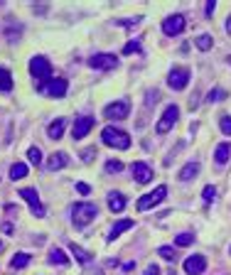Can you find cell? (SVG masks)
<instances>
[{"mask_svg": "<svg viewBox=\"0 0 231 275\" xmlns=\"http://www.w3.org/2000/svg\"><path fill=\"white\" fill-rule=\"evenodd\" d=\"M30 74H32V79H34L37 91H42L44 84L52 79V64H50V59H47V57H32V59H30Z\"/></svg>", "mask_w": 231, "mask_h": 275, "instance_id": "6da1fadb", "label": "cell"}, {"mask_svg": "<svg viewBox=\"0 0 231 275\" xmlns=\"http://www.w3.org/2000/svg\"><path fill=\"white\" fill-rule=\"evenodd\" d=\"M101 140H104V145L116 148V150H128L130 148V135L126 130L116 128V125H106L101 130Z\"/></svg>", "mask_w": 231, "mask_h": 275, "instance_id": "7a4b0ae2", "label": "cell"}, {"mask_svg": "<svg viewBox=\"0 0 231 275\" xmlns=\"http://www.w3.org/2000/svg\"><path fill=\"white\" fill-rule=\"evenodd\" d=\"M96 216H98V207L94 202H76V204H72V221L79 229H84L86 224H91Z\"/></svg>", "mask_w": 231, "mask_h": 275, "instance_id": "3957f363", "label": "cell"}, {"mask_svg": "<svg viewBox=\"0 0 231 275\" xmlns=\"http://www.w3.org/2000/svg\"><path fill=\"white\" fill-rule=\"evenodd\" d=\"M165 197H168V187H165V184H158L152 192H148V194H143V197L138 199V212L155 209L158 204H162V202H165Z\"/></svg>", "mask_w": 231, "mask_h": 275, "instance_id": "277c9868", "label": "cell"}, {"mask_svg": "<svg viewBox=\"0 0 231 275\" xmlns=\"http://www.w3.org/2000/svg\"><path fill=\"white\" fill-rule=\"evenodd\" d=\"M177 118H180V106L170 103V106L162 111V116H160L158 125H155V133H158V135H165V133H170V130L174 128V123H177Z\"/></svg>", "mask_w": 231, "mask_h": 275, "instance_id": "5b68a950", "label": "cell"}, {"mask_svg": "<svg viewBox=\"0 0 231 275\" xmlns=\"http://www.w3.org/2000/svg\"><path fill=\"white\" fill-rule=\"evenodd\" d=\"M128 113H130V101H126V98H118L104 108V118H108V121H126Z\"/></svg>", "mask_w": 231, "mask_h": 275, "instance_id": "8992f818", "label": "cell"}, {"mask_svg": "<svg viewBox=\"0 0 231 275\" xmlns=\"http://www.w3.org/2000/svg\"><path fill=\"white\" fill-rule=\"evenodd\" d=\"M190 76H192V71H190L187 66H172L170 74H168V86H170L172 91H182V89L190 84Z\"/></svg>", "mask_w": 231, "mask_h": 275, "instance_id": "52a82bcc", "label": "cell"}, {"mask_svg": "<svg viewBox=\"0 0 231 275\" xmlns=\"http://www.w3.org/2000/svg\"><path fill=\"white\" fill-rule=\"evenodd\" d=\"M18 197H22V199L28 202L30 212L37 216V219H44V207H42V199H40L37 189H32V187H22V189L18 192Z\"/></svg>", "mask_w": 231, "mask_h": 275, "instance_id": "ba28073f", "label": "cell"}, {"mask_svg": "<svg viewBox=\"0 0 231 275\" xmlns=\"http://www.w3.org/2000/svg\"><path fill=\"white\" fill-rule=\"evenodd\" d=\"M187 27V20H184V15H170V17H165L162 20V32L168 34V37H177V34H182Z\"/></svg>", "mask_w": 231, "mask_h": 275, "instance_id": "9c48e42d", "label": "cell"}, {"mask_svg": "<svg viewBox=\"0 0 231 275\" xmlns=\"http://www.w3.org/2000/svg\"><path fill=\"white\" fill-rule=\"evenodd\" d=\"M88 66L91 69H98V71H111L118 66V57L116 54H108V52H101V54H94L88 59Z\"/></svg>", "mask_w": 231, "mask_h": 275, "instance_id": "30bf717a", "label": "cell"}, {"mask_svg": "<svg viewBox=\"0 0 231 275\" xmlns=\"http://www.w3.org/2000/svg\"><path fill=\"white\" fill-rule=\"evenodd\" d=\"M94 125H96V118H91V116H79V118L74 121V125H72V138H74V140L86 138Z\"/></svg>", "mask_w": 231, "mask_h": 275, "instance_id": "8fae6325", "label": "cell"}, {"mask_svg": "<svg viewBox=\"0 0 231 275\" xmlns=\"http://www.w3.org/2000/svg\"><path fill=\"white\" fill-rule=\"evenodd\" d=\"M66 89H69L66 79H62V76H52V79L44 84V89H42V91L47 93L50 98H64V96H66Z\"/></svg>", "mask_w": 231, "mask_h": 275, "instance_id": "7c38bea8", "label": "cell"}, {"mask_svg": "<svg viewBox=\"0 0 231 275\" xmlns=\"http://www.w3.org/2000/svg\"><path fill=\"white\" fill-rule=\"evenodd\" d=\"M130 172H133V180L138 184H148L155 177V175H152V167H150L148 162H143V160L133 162V165H130Z\"/></svg>", "mask_w": 231, "mask_h": 275, "instance_id": "4fadbf2b", "label": "cell"}, {"mask_svg": "<svg viewBox=\"0 0 231 275\" xmlns=\"http://www.w3.org/2000/svg\"><path fill=\"white\" fill-rule=\"evenodd\" d=\"M182 268H184V275H202L206 271V258L200 256V253H194V256H190L182 263Z\"/></svg>", "mask_w": 231, "mask_h": 275, "instance_id": "5bb4252c", "label": "cell"}, {"mask_svg": "<svg viewBox=\"0 0 231 275\" xmlns=\"http://www.w3.org/2000/svg\"><path fill=\"white\" fill-rule=\"evenodd\" d=\"M133 226H136V221H133V219H120V221H116L114 226H111V231H108V244H114L120 234L130 231Z\"/></svg>", "mask_w": 231, "mask_h": 275, "instance_id": "9a60e30c", "label": "cell"}, {"mask_svg": "<svg viewBox=\"0 0 231 275\" xmlns=\"http://www.w3.org/2000/svg\"><path fill=\"white\" fill-rule=\"evenodd\" d=\"M200 170H202V165L192 160V162H187V165L177 172V180H180V182H192V180L200 175Z\"/></svg>", "mask_w": 231, "mask_h": 275, "instance_id": "2e32d148", "label": "cell"}, {"mask_svg": "<svg viewBox=\"0 0 231 275\" xmlns=\"http://www.w3.org/2000/svg\"><path fill=\"white\" fill-rule=\"evenodd\" d=\"M47 170L50 172H57V170H64L66 165H69V155L66 153H52L50 157H47Z\"/></svg>", "mask_w": 231, "mask_h": 275, "instance_id": "e0dca14e", "label": "cell"}, {"mask_svg": "<svg viewBox=\"0 0 231 275\" xmlns=\"http://www.w3.org/2000/svg\"><path fill=\"white\" fill-rule=\"evenodd\" d=\"M66 130V118H54V121L47 125V138L50 140H59Z\"/></svg>", "mask_w": 231, "mask_h": 275, "instance_id": "ac0fdd59", "label": "cell"}, {"mask_svg": "<svg viewBox=\"0 0 231 275\" xmlns=\"http://www.w3.org/2000/svg\"><path fill=\"white\" fill-rule=\"evenodd\" d=\"M229 157H231V143H219L216 150H214V162H216L219 167H224V165L229 162Z\"/></svg>", "mask_w": 231, "mask_h": 275, "instance_id": "d6986e66", "label": "cell"}, {"mask_svg": "<svg viewBox=\"0 0 231 275\" xmlns=\"http://www.w3.org/2000/svg\"><path fill=\"white\" fill-rule=\"evenodd\" d=\"M108 209H111L114 214H120V212L126 209V197H123L120 192H111V194H108Z\"/></svg>", "mask_w": 231, "mask_h": 275, "instance_id": "ffe728a7", "label": "cell"}, {"mask_svg": "<svg viewBox=\"0 0 231 275\" xmlns=\"http://www.w3.org/2000/svg\"><path fill=\"white\" fill-rule=\"evenodd\" d=\"M50 263H52V266H62V268H66V266H69V256H66L62 248L54 246V248H50Z\"/></svg>", "mask_w": 231, "mask_h": 275, "instance_id": "44dd1931", "label": "cell"}, {"mask_svg": "<svg viewBox=\"0 0 231 275\" xmlns=\"http://www.w3.org/2000/svg\"><path fill=\"white\" fill-rule=\"evenodd\" d=\"M30 261H32L30 253H15L12 261H10V268H12V271H22V268H28L30 266Z\"/></svg>", "mask_w": 231, "mask_h": 275, "instance_id": "7402d4cb", "label": "cell"}, {"mask_svg": "<svg viewBox=\"0 0 231 275\" xmlns=\"http://www.w3.org/2000/svg\"><path fill=\"white\" fill-rule=\"evenodd\" d=\"M28 177V165L25 162H15L12 167H10V180H25Z\"/></svg>", "mask_w": 231, "mask_h": 275, "instance_id": "603a6c76", "label": "cell"}, {"mask_svg": "<svg viewBox=\"0 0 231 275\" xmlns=\"http://www.w3.org/2000/svg\"><path fill=\"white\" fill-rule=\"evenodd\" d=\"M0 91H12V74L5 66H0Z\"/></svg>", "mask_w": 231, "mask_h": 275, "instance_id": "cb8c5ba5", "label": "cell"}, {"mask_svg": "<svg viewBox=\"0 0 231 275\" xmlns=\"http://www.w3.org/2000/svg\"><path fill=\"white\" fill-rule=\"evenodd\" d=\"M69 251H72V256H74L79 263H88V261H91V253H88V251H84L82 246L72 244V246H69Z\"/></svg>", "mask_w": 231, "mask_h": 275, "instance_id": "d4e9b609", "label": "cell"}, {"mask_svg": "<svg viewBox=\"0 0 231 275\" xmlns=\"http://www.w3.org/2000/svg\"><path fill=\"white\" fill-rule=\"evenodd\" d=\"M158 256H160L162 261L172 263L174 258H177V251H174V246H160V248H158Z\"/></svg>", "mask_w": 231, "mask_h": 275, "instance_id": "484cf974", "label": "cell"}, {"mask_svg": "<svg viewBox=\"0 0 231 275\" xmlns=\"http://www.w3.org/2000/svg\"><path fill=\"white\" fill-rule=\"evenodd\" d=\"M194 44H197V49H202V52H209V49L214 47V39H212V34H200V37L194 39Z\"/></svg>", "mask_w": 231, "mask_h": 275, "instance_id": "4316f807", "label": "cell"}, {"mask_svg": "<svg viewBox=\"0 0 231 275\" xmlns=\"http://www.w3.org/2000/svg\"><path fill=\"white\" fill-rule=\"evenodd\" d=\"M28 160H30V165L40 167V165H42V150H40L37 145H32V148L28 150Z\"/></svg>", "mask_w": 231, "mask_h": 275, "instance_id": "83f0119b", "label": "cell"}, {"mask_svg": "<svg viewBox=\"0 0 231 275\" xmlns=\"http://www.w3.org/2000/svg\"><path fill=\"white\" fill-rule=\"evenodd\" d=\"M226 96H229V93L224 91V89H212V91L206 93V101H209V103H219V101H224Z\"/></svg>", "mask_w": 231, "mask_h": 275, "instance_id": "f1b7e54d", "label": "cell"}, {"mask_svg": "<svg viewBox=\"0 0 231 275\" xmlns=\"http://www.w3.org/2000/svg\"><path fill=\"white\" fill-rule=\"evenodd\" d=\"M194 244V236L192 234H177L174 236V246H180V248H187V246Z\"/></svg>", "mask_w": 231, "mask_h": 275, "instance_id": "f546056e", "label": "cell"}, {"mask_svg": "<svg viewBox=\"0 0 231 275\" xmlns=\"http://www.w3.org/2000/svg\"><path fill=\"white\" fill-rule=\"evenodd\" d=\"M219 128H222V133H224V135H229V138H231V116H229V113L219 116Z\"/></svg>", "mask_w": 231, "mask_h": 275, "instance_id": "4dcf8cb0", "label": "cell"}, {"mask_svg": "<svg viewBox=\"0 0 231 275\" xmlns=\"http://www.w3.org/2000/svg\"><path fill=\"white\" fill-rule=\"evenodd\" d=\"M214 197H216V189L212 187V184H206L202 189V199H204V204H212L214 202Z\"/></svg>", "mask_w": 231, "mask_h": 275, "instance_id": "1f68e13d", "label": "cell"}, {"mask_svg": "<svg viewBox=\"0 0 231 275\" xmlns=\"http://www.w3.org/2000/svg\"><path fill=\"white\" fill-rule=\"evenodd\" d=\"M120 170H123V162H120V160H108V162H106V172H108V175H118Z\"/></svg>", "mask_w": 231, "mask_h": 275, "instance_id": "d6a6232c", "label": "cell"}, {"mask_svg": "<svg viewBox=\"0 0 231 275\" xmlns=\"http://www.w3.org/2000/svg\"><path fill=\"white\" fill-rule=\"evenodd\" d=\"M140 49V39H130L126 47H123V54H133V52H138Z\"/></svg>", "mask_w": 231, "mask_h": 275, "instance_id": "836d02e7", "label": "cell"}, {"mask_svg": "<svg viewBox=\"0 0 231 275\" xmlns=\"http://www.w3.org/2000/svg\"><path fill=\"white\" fill-rule=\"evenodd\" d=\"M138 22H140V17H136V20H116V25H120V27H126V30L138 27Z\"/></svg>", "mask_w": 231, "mask_h": 275, "instance_id": "e575fe53", "label": "cell"}, {"mask_svg": "<svg viewBox=\"0 0 231 275\" xmlns=\"http://www.w3.org/2000/svg\"><path fill=\"white\" fill-rule=\"evenodd\" d=\"M143 275H160V266H158V263H150V266L145 268Z\"/></svg>", "mask_w": 231, "mask_h": 275, "instance_id": "d590c367", "label": "cell"}, {"mask_svg": "<svg viewBox=\"0 0 231 275\" xmlns=\"http://www.w3.org/2000/svg\"><path fill=\"white\" fill-rule=\"evenodd\" d=\"M94 155H96V148H88V150H84L82 160H84V162H91V160H94Z\"/></svg>", "mask_w": 231, "mask_h": 275, "instance_id": "8d00e7d4", "label": "cell"}, {"mask_svg": "<svg viewBox=\"0 0 231 275\" xmlns=\"http://www.w3.org/2000/svg\"><path fill=\"white\" fill-rule=\"evenodd\" d=\"M214 10H216V2H214V0H209V2H206V7H204L206 17H212V15H214Z\"/></svg>", "mask_w": 231, "mask_h": 275, "instance_id": "74e56055", "label": "cell"}, {"mask_svg": "<svg viewBox=\"0 0 231 275\" xmlns=\"http://www.w3.org/2000/svg\"><path fill=\"white\" fill-rule=\"evenodd\" d=\"M158 101H160V93H158V91L148 93V106H152V103H158Z\"/></svg>", "mask_w": 231, "mask_h": 275, "instance_id": "f35d334b", "label": "cell"}, {"mask_svg": "<svg viewBox=\"0 0 231 275\" xmlns=\"http://www.w3.org/2000/svg\"><path fill=\"white\" fill-rule=\"evenodd\" d=\"M76 192H79V194H88V192H91V187H88L86 182H79V184H76Z\"/></svg>", "mask_w": 231, "mask_h": 275, "instance_id": "ab89813d", "label": "cell"}, {"mask_svg": "<svg viewBox=\"0 0 231 275\" xmlns=\"http://www.w3.org/2000/svg\"><path fill=\"white\" fill-rule=\"evenodd\" d=\"M2 234H12V226L10 224H2Z\"/></svg>", "mask_w": 231, "mask_h": 275, "instance_id": "60d3db41", "label": "cell"}, {"mask_svg": "<svg viewBox=\"0 0 231 275\" xmlns=\"http://www.w3.org/2000/svg\"><path fill=\"white\" fill-rule=\"evenodd\" d=\"M133 268H136V263H133V261H130V263H126V266H123V271H126V273H128V271H133Z\"/></svg>", "mask_w": 231, "mask_h": 275, "instance_id": "b9f144b4", "label": "cell"}, {"mask_svg": "<svg viewBox=\"0 0 231 275\" xmlns=\"http://www.w3.org/2000/svg\"><path fill=\"white\" fill-rule=\"evenodd\" d=\"M226 32L231 34V15H229V20H226Z\"/></svg>", "mask_w": 231, "mask_h": 275, "instance_id": "7bdbcfd3", "label": "cell"}, {"mask_svg": "<svg viewBox=\"0 0 231 275\" xmlns=\"http://www.w3.org/2000/svg\"><path fill=\"white\" fill-rule=\"evenodd\" d=\"M0 251H2V241H0Z\"/></svg>", "mask_w": 231, "mask_h": 275, "instance_id": "ee69618b", "label": "cell"}, {"mask_svg": "<svg viewBox=\"0 0 231 275\" xmlns=\"http://www.w3.org/2000/svg\"><path fill=\"white\" fill-rule=\"evenodd\" d=\"M229 253H231V246H229Z\"/></svg>", "mask_w": 231, "mask_h": 275, "instance_id": "f6af8a7d", "label": "cell"}, {"mask_svg": "<svg viewBox=\"0 0 231 275\" xmlns=\"http://www.w3.org/2000/svg\"><path fill=\"white\" fill-rule=\"evenodd\" d=\"M229 64H231V57H229Z\"/></svg>", "mask_w": 231, "mask_h": 275, "instance_id": "bcb514c9", "label": "cell"}]
</instances>
